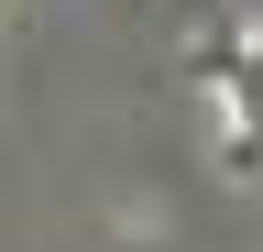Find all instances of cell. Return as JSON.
Wrapping results in <instances>:
<instances>
[{
    "instance_id": "cell-1",
    "label": "cell",
    "mask_w": 263,
    "mask_h": 252,
    "mask_svg": "<svg viewBox=\"0 0 263 252\" xmlns=\"http://www.w3.org/2000/svg\"><path fill=\"white\" fill-rule=\"evenodd\" d=\"M230 110L263 121V44H241V66H230Z\"/></svg>"
}]
</instances>
